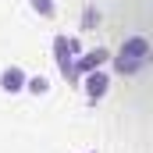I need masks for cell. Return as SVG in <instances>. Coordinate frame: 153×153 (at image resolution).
<instances>
[{
  "label": "cell",
  "mask_w": 153,
  "mask_h": 153,
  "mask_svg": "<svg viewBox=\"0 0 153 153\" xmlns=\"http://www.w3.org/2000/svg\"><path fill=\"white\" fill-rule=\"evenodd\" d=\"M146 64H150V43H146L143 36L125 39V43H121V50H117V57H114L117 75H139Z\"/></svg>",
  "instance_id": "obj_1"
},
{
  "label": "cell",
  "mask_w": 153,
  "mask_h": 153,
  "mask_svg": "<svg viewBox=\"0 0 153 153\" xmlns=\"http://www.w3.org/2000/svg\"><path fill=\"white\" fill-rule=\"evenodd\" d=\"M53 61L64 78H75V61H78V39L75 36H57L53 39Z\"/></svg>",
  "instance_id": "obj_2"
},
{
  "label": "cell",
  "mask_w": 153,
  "mask_h": 153,
  "mask_svg": "<svg viewBox=\"0 0 153 153\" xmlns=\"http://www.w3.org/2000/svg\"><path fill=\"white\" fill-rule=\"evenodd\" d=\"M82 85H85V96L89 100H100V96H107V89H111V78H107V71H85L82 75Z\"/></svg>",
  "instance_id": "obj_3"
},
{
  "label": "cell",
  "mask_w": 153,
  "mask_h": 153,
  "mask_svg": "<svg viewBox=\"0 0 153 153\" xmlns=\"http://www.w3.org/2000/svg\"><path fill=\"white\" fill-rule=\"evenodd\" d=\"M111 57V50H103V46H96V50H89L85 57H78L75 61V78H82L85 71H96V68H103V61Z\"/></svg>",
  "instance_id": "obj_4"
},
{
  "label": "cell",
  "mask_w": 153,
  "mask_h": 153,
  "mask_svg": "<svg viewBox=\"0 0 153 153\" xmlns=\"http://www.w3.org/2000/svg\"><path fill=\"white\" fill-rule=\"evenodd\" d=\"M0 89H4V93H11V96H14V93H22V89H25V71H22L18 64H7V68L0 71Z\"/></svg>",
  "instance_id": "obj_5"
},
{
  "label": "cell",
  "mask_w": 153,
  "mask_h": 153,
  "mask_svg": "<svg viewBox=\"0 0 153 153\" xmlns=\"http://www.w3.org/2000/svg\"><path fill=\"white\" fill-rule=\"evenodd\" d=\"M29 4H32V11H36L39 18H53L57 14V4L53 0H29Z\"/></svg>",
  "instance_id": "obj_6"
},
{
  "label": "cell",
  "mask_w": 153,
  "mask_h": 153,
  "mask_svg": "<svg viewBox=\"0 0 153 153\" xmlns=\"http://www.w3.org/2000/svg\"><path fill=\"white\" fill-rule=\"evenodd\" d=\"M25 89H29L32 96H43V93L50 89V82H46L43 75H36V78H25Z\"/></svg>",
  "instance_id": "obj_7"
}]
</instances>
